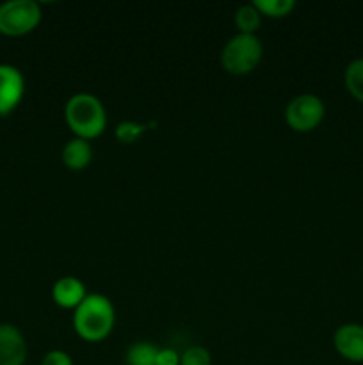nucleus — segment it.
<instances>
[{"instance_id":"1","label":"nucleus","mask_w":363,"mask_h":365,"mask_svg":"<svg viewBox=\"0 0 363 365\" xmlns=\"http://www.w3.org/2000/svg\"><path fill=\"white\" fill-rule=\"evenodd\" d=\"M116 323V310L112 302L103 294H88L75 309L73 328L80 339L100 342L107 339Z\"/></svg>"},{"instance_id":"2","label":"nucleus","mask_w":363,"mask_h":365,"mask_svg":"<svg viewBox=\"0 0 363 365\" xmlns=\"http://www.w3.org/2000/svg\"><path fill=\"white\" fill-rule=\"evenodd\" d=\"M64 120L75 138L95 139L107 127V113L102 100L93 93H75L64 106Z\"/></svg>"},{"instance_id":"3","label":"nucleus","mask_w":363,"mask_h":365,"mask_svg":"<svg viewBox=\"0 0 363 365\" xmlns=\"http://www.w3.org/2000/svg\"><path fill=\"white\" fill-rule=\"evenodd\" d=\"M262 56L263 45L258 36L237 32L221 50V66L231 75H248L258 66Z\"/></svg>"},{"instance_id":"4","label":"nucleus","mask_w":363,"mask_h":365,"mask_svg":"<svg viewBox=\"0 0 363 365\" xmlns=\"http://www.w3.org/2000/svg\"><path fill=\"white\" fill-rule=\"evenodd\" d=\"M41 7L36 0H7L0 4V34L18 38L34 31L41 21Z\"/></svg>"},{"instance_id":"5","label":"nucleus","mask_w":363,"mask_h":365,"mask_svg":"<svg viewBox=\"0 0 363 365\" xmlns=\"http://www.w3.org/2000/svg\"><path fill=\"white\" fill-rule=\"evenodd\" d=\"M326 114L324 102L313 93L294 96L285 107V121L295 132H310L320 125Z\"/></svg>"},{"instance_id":"6","label":"nucleus","mask_w":363,"mask_h":365,"mask_svg":"<svg viewBox=\"0 0 363 365\" xmlns=\"http://www.w3.org/2000/svg\"><path fill=\"white\" fill-rule=\"evenodd\" d=\"M25 93L23 73L13 64H0V116H7L20 106Z\"/></svg>"},{"instance_id":"7","label":"nucleus","mask_w":363,"mask_h":365,"mask_svg":"<svg viewBox=\"0 0 363 365\" xmlns=\"http://www.w3.org/2000/svg\"><path fill=\"white\" fill-rule=\"evenodd\" d=\"M27 355V342L20 328L0 323V365H25Z\"/></svg>"},{"instance_id":"8","label":"nucleus","mask_w":363,"mask_h":365,"mask_svg":"<svg viewBox=\"0 0 363 365\" xmlns=\"http://www.w3.org/2000/svg\"><path fill=\"white\" fill-rule=\"evenodd\" d=\"M333 346L342 359L349 362H363V327L356 323L342 324L333 334Z\"/></svg>"},{"instance_id":"9","label":"nucleus","mask_w":363,"mask_h":365,"mask_svg":"<svg viewBox=\"0 0 363 365\" xmlns=\"http://www.w3.org/2000/svg\"><path fill=\"white\" fill-rule=\"evenodd\" d=\"M85 296L88 292L84 282L78 280L77 277L59 278L52 287V299L60 309H77Z\"/></svg>"},{"instance_id":"10","label":"nucleus","mask_w":363,"mask_h":365,"mask_svg":"<svg viewBox=\"0 0 363 365\" xmlns=\"http://www.w3.org/2000/svg\"><path fill=\"white\" fill-rule=\"evenodd\" d=\"M60 159L66 168L73 171H80L89 166L93 160V146L88 139L73 138L70 141L64 143L63 152H60Z\"/></svg>"},{"instance_id":"11","label":"nucleus","mask_w":363,"mask_h":365,"mask_svg":"<svg viewBox=\"0 0 363 365\" xmlns=\"http://www.w3.org/2000/svg\"><path fill=\"white\" fill-rule=\"evenodd\" d=\"M159 348L148 341L134 342L125 353V364L127 365H157Z\"/></svg>"},{"instance_id":"12","label":"nucleus","mask_w":363,"mask_h":365,"mask_svg":"<svg viewBox=\"0 0 363 365\" xmlns=\"http://www.w3.org/2000/svg\"><path fill=\"white\" fill-rule=\"evenodd\" d=\"M233 21L238 32H242V34H255L256 29L262 24V13L253 6V2L244 4V6H241L235 11Z\"/></svg>"},{"instance_id":"13","label":"nucleus","mask_w":363,"mask_h":365,"mask_svg":"<svg viewBox=\"0 0 363 365\" xmlns=\"http://www.w3.org/2000/svg\"><path fill=\"white\" fill-rule=\"evenodd\" d=\"M345 88L359 102H363V57L351 61L344 73Z\"/></svg>"},{"instance_id":"14","label":"nucleus","mask_w":363,"mask_h":365,"mask_svg":"<svg viewBox=\"0 0 363 365\" xmlns=\"http://www.w3.org/2000/svg\"><path fill=\"white\" fill-rule=\"evenodd\" d=\"M253 6L270 18H283L295 7L294 0H255Z\"/></svg>"},{"instance_id":"15","label":"nucleus","mask_w":363,"mask_h":365,"mask_svg":"<svg viewBox=\"0 0 363 365\" xmlns=\"http://www.w3.org/2000/svg\"><path fill=\"white\" fill-rule=\"evenodd\" d=\"M146 132V125L137 123V121L125 120L120 121L114 128V134H116L117 141L125 143V145H132V143L137 141L142 134Z\"/></svg>"},{"instance_id":"16","label":"nucleus","mask_w":363,"mask_h":365,"mask_svg":"<svg viewBox=\"0 0 363 365\" xmlns=\"http://www.w3.org/2000/svg\"><path fill=\"white\" fill-rule=\"evenodd\" d=\"M180 365H212V355L205 346H191L180 355Z\"/></svg>"},{"instance_id":"17","label":"nucleus","mask_w":363,"mask_h":365,"mask_svg":"<svg viewBox=\"0 0 363 365\" xmlns=\"http://www.w3.org/2000/svg\"><path fill=\"white\" fill-rule=\"evenodd\" d=\"M41 365H73L70 353L63 351V349H52L43 356Z\"/></svg>"},{"instance_id":"18","label":"nucleus","mask_w":363,"mask_h":365,"mask_svg":"<svg viewBox=\"0 0 363 365\" xmlns=\"http://www.w3.org/2000/svg\"><path fill=\"white\" fill-rule=\"evenodd\" d=\"M157 365H180V355L173 348H159Z\"/></svg>"}]
</instances>
